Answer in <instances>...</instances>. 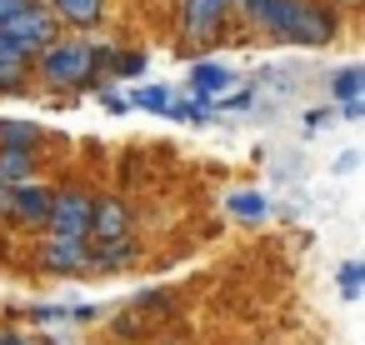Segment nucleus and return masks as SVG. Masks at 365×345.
Here are the masks:
<instances>
[{"label":"nucleus","mask_w":365,"mask_h":345,"mask_svg":"<svg viewBox=\"0 0 365 345\" xmlns=\"http://www.w3.org/2000/svg\"><path fill=\"white\" fill-rule=\"evenodd\" d=\"M91 210H96L91 195H56L46 220H51V230H56L61 240H86V235H91Z\"/></svg>","instance_id":"nucleus-1"},{"label":"nucleus","mask_w":365,"mask_h":345,"mask_svg":"<svg viewBox=\"0 0 365 345\" xmlns=\"http://www.w3.org/2000/svg\"><path fill=\"white\" fill-rule=\"evenodd\" d=\"M51 190H41V185H16V190H0V205H6L11 215H21V220H46L51 215Z\"/></svg>","instance_id":"nucleus-2"},{"label":"nucleus","mask_w":365,"mask_h":345,"mask_svg":"<svg viewBox=\"0 0 365 345\" xmlns=\"http://www.w3.org/2000/svg\"><path fill=\"white\" fill-rule=\"evenodd\" d=\"M46 76H51V81H61V86L86 81V76H91V51H81V46L51 51V56H46Z\"/></svg>","instance_id":"nucleus-3"},{"label":"nucleus","mask_w":365,"mask_h":345,"mask_svg":"<svg viewBox=\"0 0 365 345\" xmlns=\"http://www.w3.org/2000/svg\"><path fill=\"white\" fill-rule=\"evenodd\" d=\"M6 31H11V36H16L26 51H41V46L51 41V16H41V11H31V6H26V11H21V16L6 26Z\"/></svg>","instance_id":"nucleus-4"},{"label":"nucleus","mask_w":365,"mask_h":345,"mask_svg":"<svg viewBox=\"0 0 365 345\" xmlns=\"http://www.w3.org/2000/svg\"><path fill=\"white\" fill-rule=\"evenodd\" d=\"M125 225H130V210H125L120 200H106V205L91 210V235H96V240H120Z\"/></svg>","instance_id":"nucleus-5"},{"label":"nucleus","mask_w":365,"mask_h":345,"mask_svg":"<svg viewBox=\"0 0 365 345\" xmlns=\"http://www.w3.org/2000/svg\"><path fill=\"white\" fill-rule=\"evenodd\" d=\"M46 265L51 270H61V275H76V270H86V240H51L46 245Z\"/></svg>","instance_id":"nucleus-6"},{"label":"nucleus","mask_w":365,"mask_h":345,"mask_svg":"<svg viewBox=\"0 0 365 345\" xmlns=\"http://www.w3.org/2000/svg\"><path fill=\"white\" fill-rule=\"evenodd\" d=\"M26 175H31V155L26 150H0V190L26 185Z\"/></svg>","instance_id":"nucleus-7"},{"label":"nucleus","mask_w":365,"mask_h":345,"mask_svg":"<svg viewBox=\"0 0 365 345\" xmlns=\"http://www.w3.org/2000/svg\"><path fill=\"white\" fill-rule=\"evenodd\" d=\"M135 105H145V110H155V115H180V110H185V105H175V91H165V86H145Z\"/></svg>","instance_id":"nucleus-8"},{"label":"nucleus","mask_w":365,"mask_h":345,"mask_svg":"<svg viewBox=\"0 0 365 345\" xmlns=\"http://www.w3.org/2000/svg\"><path fill=\"white\" fill-rule=\"evenodd\" d=\"M36 125H26V120H6V125H0V145H6V150H26V145H36Z\"/></svg>","instance_id":"nucleus-9"},{"label":"nucleus","mask_w":365,"mask_h":345,"mask_svg":"<svg viewBox=\"0 0 365 345\" xmlns=\"http://www.w3.org/2000/svg\"><path fill=\"white\" fill-rule=\"evenodd\" d=\"M190 86H195L200 96H215V91L230 86V76H225L220 66H195V71H190Z\"/></svg>","instance_id":"nucleus-10"},{"label":"nucleus","mask_w":365,"mask_h":345,"mask_svg":"<svg viewBox=\"0 0 365 345\" xmlns=\"http://www.w3.org/2000/svg\"><path fill=\"white\" fill-rule=\"evenodd\" d=\"M56 11H61L66 21H81V26H91V21L101 16V0H56Z\"/></svg>","instance_id":"nucleus-11"},{"label":"nucleus","mask_w":365,"mask_h":345,"mask_svg":"<svg viewBox=\"0 0 365 345\" xmlns=\"http://www.w3.org/2000/svg\"><path fill=\"white\" fill-rule=\"evenodd\" d=\"M225 6V0H190V36H200V31H210L215 26V11Z\"/></svg>","instance_id":"nucleus-12"},{"label":"nucleus","mask_w":365,"mask_h":345,"mask_svg":"<svg viewBox=\"0 0 365 345\" xmlns=\"http://www.w3.org/2000/svg\"><path fill=\"white\" fill-rule=\"evenodd\" d=\"M265 210V200L260 195H230V215H240V220H255Z\"/></svg>","instance_id":"nucleus-13"},{"label":"nucleus","mask_w":365,"mask_h":345,"mask_svg":"<svg viewBox=\"0 0 365 345\" xmlns=\"http://www.w3.org/2000/svg\"><path fill=\"white\" fill-rule=\"evenodd\" d=\"M0 61H16V66H26V46H21L11 31H0Z\"/></svg>","instance_id":"nucleus-14"},{"label":"nucleus","mask_w":365,"mask_h":345,"mask_svg":"<svg viewBox=\"0 0 365 345\" xmlns=\"http://www.w3.org/2000/svg\"><path fill=\"white\" fill-rule=\"evenodd\" d=\"M355 91H360V71H340V76H335V96H345V101H350Z\"/></svg>","instance_id":"nucleus-15"},{"label":"nucleus","mask_w":365,"mask_h":345,"mask_svg":"<svg viewBox=\"0 0 365 345\" xmlns=\"http://www.w3.org/2000/svg\"><path fill=\"white\" fill-rule=\"evenodd\" d=\"M21 11H26V0H0V31H6V26L21 16Z\"/></svg>","instance_id":"nucleus-16"},{"label":"nucleus","mask_w":365,"mask_h":345,"mask_svg":"<svg viewBox=\"0 0 365 345\" xmlns=\"http://www.w3.org/2000/svg\"><path fill=\"white\" fill-rule=\"evenodd\" d=\"M140 66H145V56H115V71H120V76H135Z\"/></svg>","instance_id":"nucleus-17"},{"label":"nucleus","mask_w":365,"mask_h":345,"mask_svg":"<svg viewBox=\"0 0 365 345\" xmlns=\"http://www.w3.org/2000/svg\"><path fill=\"white\" fill-rule=\"evenodd\" d=\"M355 285H360V265H345V270H340V290L355 295Z\"/></svg>","instance_id":"nucleus-18"},{"label":"nucleus","mask_w":365,"mask_h":345,"mask_svg":"<svg viewBox=\"0 0 365 345\" xmlns=\"http://www.w3.org/2000/svg\"><path fill=\"white\" fill-rule=\"evenodd\" d=\"M21 81V66L16 61H0V86H16Z\"/></svg>","instance_id":"nucleus-19"},{"label":"nucleus","mask_w":365,"mask_h":345,"mask_svg":"<svg viewBox=\"0 0 365 345\" xmlns=\"http://www.w3.org/2000/svg\"><path fill=\"white\" fill-rule=\"evenodd\" d=\"M0 345H26V340L21 335H0Z\"/></svg>","instance_id":"nucleus-20"}]
</instances>
